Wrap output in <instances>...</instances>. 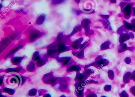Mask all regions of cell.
I'll return each mask as SVG.
<instances>
[{
    "mask_svg": "<svg viewBox=\"0 0 135 97\" xmlns=\"http://www.w3.org/2000/svg\"><path fill=\"white\" fill-rule=\"evenodd\" d=\"M129 1V0H128V1Z\"/></svg>",
    "mask_w": 135,
    "mask_h": 97,
    "instance_id": "cell-22",
    "label": "cell"
},
{
    "mask_svg": "<svg viewBox=\"0 0 135 97\" xmlns=\"http://www.w3.org/2000/svg\"><path fill=\"white\" fill-rule=\"evenodd\" d=\"M82 0H75V2L77 4H79L80 3V2Z\"/></svg>",
    "mask_w": 135,
    "mask_h": 97,
    "instance_id": "cell-19",
    "label": "cell"
},
{
    "mask_svg": "<svg viewBox=\"0 0 135 97\" xmlns=\"http://www.w3.org/2000/svg\"><path fill=\"white\" fill-rule=\"evenodd\" d=\"M91 23V21L90 19H84L81 22V25L82 27L84 28L88 26H90Z\"/></svg>",
    "mask_w": 135,
    "mask_h": 97,
    "instance_id": "cell-8",
    "label": "cell"
},
{
    "mask_svg": "<svg viewBox=\"0 0 135 97\" xmlns=\"http://www.w3.org/2000/svg\"><path fill=\"white\" fill-rule=\"evenodd\" d=\"M82 27L81 26V24H78V25L76 26L75 27L73 28V30L72 32L69 35V37H71V36H72L73 35L75 34V33H77V32H79L80 31L82 30Z\"/></svg>",
    "mask_w": 135,
    "mask_h": 97,
    "instance_id": "cell-7",
    "label": "cell"
},
{
    "mask_svg": "<svg viewBox=\"0 0 135 97\" xmlns=\"http://www.w3.org/2000/svg\"><path fill=\"white\" fill-rule=\"evenodd\" d=\"M131 24H132L134 27H135V19H133L132 20V21L131 22Z\"/></svg>",
    "mask_w": 135,
    "mask_h": 97,
    "instance_id": "cell-17",
    "label": "cell"
},
{
    "mask_svg": "<svg viewBox=\"0 0 135 97\" xmlns=\"http://www.w3.org/2000/svg\"><path fill=\"white\" fill-rule=\"evenodd\" d=\"M129 48V47L128 48L127 47L126 44V43H124V44H122L121 46V47L118 49V52H120H120H123V51L127 50V49H128Z\"/></svg>",
    "mask_w": 135,
    "mask_h": 97,
    "instance_id": "cell-15",
    "label": "cell"
},
{
    "mask_svg": "<svg viewBox=\"0 0 135 97\" xmlns=\"http://www.w3.org/2000/svg\"><path fill=\"white\" fill-rule=\"evenodd\" d=\"M110 42L109 41L105 42L104 43H103L101 45V49L105 50L109 48V45Z\"/></svg>",
    "mask_w": 135,
    "mask_h": 97,
    "instance_id": "cell-12",
    "label": "cell"
},
{
    "mask_svg": "<svg viewBox=\"0 0 135 97\" xmlns=\"http://www.w3.org/2000/svg\"><path fill=\"white\" fill-rule=\"evenodd\" d=\"M132 5L128 3V4L122 9L126 19H128L130 18L132 13Z\"/></svg>",
    "mask_w": 135,
    "mask_h": 97,
    "instance_id": "cell-2",
    "label": "cell"
},
{
    "mask_svg": "<svg viewBox=\"0 0 135 97\" xmlns=\"http://www.w3.org/2000/svg\"><path fill=\"white\" fill-rule=\"evenodd\" d=\"M83 41V38H80L73 43L71 44L72 47L75 49H78L80 48V43Z\"/></svg>",
    "mask_w": 135,
    "mask_h": 97,
    "instance_id": "cell-5",
    "label": "cell"
},
{
    "mask_svg": "<svg viewBox=\"0 0 135 97\" xmlns=\"http://www.w3.org/2000/svg\"><path fill=\"white\" fill-rule=\"evenodd\" d=\"M128 32V30L125 28L124 25L122 26L117 30L118 33L120 35L122 34H124V33H127Z\"/></svg>",
    "mask_w": 135,
    "mask_h": 97,
    "instance_id": "cell-10",
    "label": "cell"
},
{
    "mask_svg": "<svg viewBox=\"0 0 135 97\" xmlns=\"http://www.w3.org/2000/svg\"><path fill=\"white\" fill-rule=\"evenodd\" d=\"M66 0H52V4L53 5L60 4L64 3Z\"/></svg>",
    "mask_w": 135,
    "mask_h": 97,
    "instance_id": "cell-14",
    "label": "cell"
},
{
    "mask_svg": "<svg viewBox=\"0 0 135 97\" xmlns=\"http://www.w3.org/2000/svg\"><path fill=\"white\" fill-rule=\"evenodd\" d=\"M100 16L105 19H107L109 17V15H100Z\"/></svg>",
    "mask_w": 135,
    "mask_h": 97,
    "instance_id": "cell-16",
    "label": "cell"
},
{
    "mask_svg": "<svg viewBox=\"0 0 135 97\" xmlns=\"http://www.w3.org/2000/svg\"><path fill=\"white\" fill-rule=\"evenodd\" d=\"M123 23L124 24V26L126 29L135 32V27L132 24L125 21H124Z\"/></svg>",
    "mask_w": 135,
    "mask_h": 97,
    "instance_id": "cell-6",
    "label": "cell"
},
{
    "mask_svg": "<svg viewBox=\"0 0 135 97\" xmlns=\"http://www.w3.org/2000/svg\"><path fill=\"white\" fill-rule=\"evenodd\" d=\"M72 12L75 15H80L81 13H83L82 11L80 10V9H78L75 8H73L72 9Z\"/></svg>",
    "mask_w": 135,
    "mask_h": 97,
    "instance_id": "cell-13",
    "label": "cell"
},
{
    "mask_svg": "<svg viewBox=\"0 0 135 97\" xmlns=\"http://www.w3.org/2000/svg\"><path fill=\"white\" fill-rule=\"evenodd\" d=\"M46 17V16L45 14L43 13L41 14L36 19V24L38 25L42 24L45 20Z\"/></svg>",
    "mask_w": 135,
    "mask_h": 97,
    "instance_id": "cell-4",
    "label": "cell"
},
{
    "mask_svg": "<svg viewBox=\"0 0 135 97\" xmlns=\"http://www.w3.org/2000/svg\"><path fill=\"white\" fill-rule=\"evenodd\" d=\"M1 1H4V0H1Z\"/></svg>",
    "mask_w": 135,
    "mask_h": 97,
    "instance_id": "cell-21",
    "label": "cell"
},
{
    "mask_svg": "<svg viewBox=\"0 0 135 97\" xmlns=\"http://www.w3.org/2000/svg\"><path fill=\"white\" fill-rule=\"evenodd\" d=\"M99 21L103 23L106 29H107V30H110L112 29H111V27H110V25L109 22V21L108 20L102 19L100 20Z\"/></svg>",
    "mask_w": 135,
    "mask_h": 97,
    "instance_id": "cell-9",
    "label": "cell"
},
{
    "mask_svg": "<svg viewBox=\"0 0 135 97\" xmlns=\"http://www.w3.org/2000/svg\"><path fill=\"white\" fill-rule=\"evenodd\" d=\"M43 33L38 30H31L30 32L29 39L31 42H33L41 37Z\"/></svg>",
    "mask_w": 135,
    "mask_h": 97,
    "instance_id": "cell-1",
    "label": "cell"
},
{
    "mask_svg": "<svg viewBox=\"0 0 135 97\" xmlns=\"http://www.w3.org/2000/svg\"><path fill=\"white\" fill-rule=\"evenodd\" d=\"M110 1L112 3H116L117 2V0H110Z\"/></svg>",
    "mask_w": 135,
    "mask_h": 97,
    "instance_id": "cell-18",
    "label": "cell"
},
{
    "mask_svg": "<svg viewBox=\"0 0 135 97\" xmlns=\"http://www.w3.org/2000/svg\"><path fill=\"white\" fill-rule=\"evenodd\" d=\"M132 9L133 11V15L135 16V8H133Z\"/></svg>",
    "mask_w": 135,
    "mask_h": 97,
    "instance_id": "cell-20",
    "label": "cell"
},
{
    "mask_svg": "<svg viewBox=\"0 0 135 97\" xmlns=\"http://www.w3.org/2000/svg\"><path fill=\"white\" fill-rule=\"evenodd\" d=\"M85 30V34L86 35H90L94 33V30H91L90 29V25L88 26V27H86L84 28Z\"/></svg>",
    "mask_w": 135,
    "mask_h": 97,
    "instance_id": "cell-11",
    "label": "cell"
},
{
    "mask_svg": "<svg viewBox=\"0 0 135 97\" xmlns=\"http://www.w3.org/2000/svg\"><path fill=\"white\" fill-rule=\"evenodd\" d=\"M134 38V35L132 32L129 33H124L122 34L119 37V40L121 43H123L124 42L128 40L130 38Z\"/></svg>",
    "mask_w": 135,
    "mask_h": 97,
    "instance_id": "cell-3",
    "label": "cell"
}]
</instances>
